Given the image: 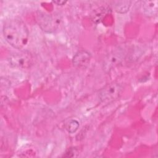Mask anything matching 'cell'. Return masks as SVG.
Returning <instances> with one entry per match:
<instances>
[{
	"instance_id": "9c48e42d",
	"label": "cell",
	"mask_w": 158,
	"mask_h": 158,
	"mask_svg": "<svg viewBox=\"0 0 158 158\" xmlns=\"http://www.w3.org/2000/svg\"><path fill=\"white\" fill-rule=\"evenodd\" d=\"M79 126V122L77 120L71 119L67 123L65 128L69 133H73L78 129Z\"/></svg>"
},
{
	"instance_id": "30bf717a",
	"label": "cell",
	"mask_w": 158,
	"mask_h": 158,
	"mask_svg": "<svg viewBox=\"0 0 158 158\" xmlns=\"http://www.w3.org/2000/svg\"><path fill=\"white\" fill-rule=\"evenodd\" d=\"M53 2L56 4L57 5L62 6V5H64L67 2V1H53Z\"/></svg>"
},
{
	"instance_id": "5b68a950",
	"label": "cell",
	"mask_w": 158,
	"mask_h": 158,
	"mask_svg": "<svg viewBox=\"0 0 158 158\" xmlns=\"http://www.w3.org/2000/svg\"><path fill=\"white\" fill-rule=\"evenodd\" d=\"M125 52L122 48H117L108 54L103 60V69L108 72L124 59Z\"/></svg>"
},
{
	"instance_id": "7a4b0ae2",
	"label": "cell",
	"mask_w": 158,
	"mask_h": 158,
	"mask_svg": "<svg viewBox=\"0 0 158 158\" xmlns=\"http://www.w3.org/2000/svg\"><path fill=\"white\" fill-rule=\"evenodd\" d=\"M123 89V86L115 81L106 85L99 92L100 102L107 104L117 100L121 96Z\"/></svg>"
},
{
	"instance_id": "8992f818",
	"label": "cell",
	"mask_w": 158,
	"mask_h": 158,
	"mask_svg": "<svg viewBox=\"0 0 158 158\" xmlns=\"http://www.w3.org/2000/svg\"><path fill=\"white\" fill-rule=\"evenodd\" d=\"M91 58V54L85 51L81 50L78 51L73 56L72 62L74 66L78 68H85L89 64Z\"/></svg>"
},
{
	"instance_id": "52a82bcc",
	"label": "cell",
	"mask_w": 158,
	"mask_h": 158,
	"mask_svg": "<svg viewBox=\"0 0 158 158\" xmlns=\"http://www.w3.org/2000/svg\"><path fill=\"white\" fill-rule=\"evenodd\" d=\"M144 14L148 17L156 15L157 12V1H144L143 5Z\"/></svg>"
},
{
	"instance_id": "3957f363",
	"label": "cell",
	"mask_w": 158,
	"mask_h": 158,
	"mask_svg": "<svg viewBox=\"0 0 158 158\" xmlns=\"http://www.w3.org/2000/svg\"><path fill=\"white\" fill-rule=\"evenodd\" d=\"M60 20V16L57 14L40 12L37 15V22L39 26L46 32L54 31L58 28Z\"/></svg>"
},
{
	"instance_id": "6da1fadb",
	"label": "cell",
	"mask_w": 158,
	"mask_h": 158,
	"mask_svg": "<svg viewBox=\"0 0 158 158\" xmlns=\"http://www.w3.org/2000/svg\"><path fill=\"white\" fill-rule=\"evenodd\" d=\"M2 31L6 41L14 48L20 49L28 42V30L25 23L20 19H11L6 20Z\"/></svg>"
},
{
	"instance_id": "277c9868",
	"label": "cell",
	"mask_w": 158,
	"mask_h": 158,
	"mask_svg": "<svg viewBox=\"0 0 158 158\" xmlns=\"http://www.w3.org/2000/svg\"><path fill=\"white\" fill-rule=\"evenodd\" d=\"M8 60L10 66L14 68L27 69L33 65V59L30 52L22 51L11 54Z\"/></svg>"
},
{
	"instance_id": "ba28073f",
	"label": "cell",
	"mask_w": 158,
	"mask_h": 158,
	"mask_svg": "<svg viewBox=\"0 0 158 158\" xmlns=\"http://www.w3.org/2000/svg\"><path fill=\"white\" fill-rule=\"evenodd\" d=\"M131 2L130 1H117L114 2L113 7L116 12L124 14L129 10Z\"/></svg>"
}]
</instances>
